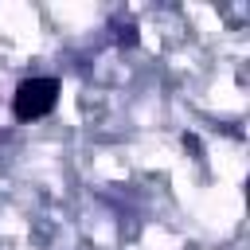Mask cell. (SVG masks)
Here are the masks:
<instances>
[{"instance_id":"obj_1","label":"cell","mask_w":250,"mask_h":250,"mask_svg":"<svg viewBox=\"0 0 250 250\" xmlns=\"http://www.w3.org/2000/svg\"><path fill=\"white\" fill-rule=\"evenodd\" d=\"M59 102V82L55 78H23L12 94V113L20 121H35V117H47Z\"/></svg>"},{"instance_id":"obj_2","label":"cell","mask_w":250,"mask_h":250,"mask_svg":"<svg viewBox=\"0 0 250 250\" xmlns=\"http://www.w3.org/2000/svg\"><path fill=\"white\" fill-rule=\"evenodd\" d=\"M117 39H121V43H137V27H133V23H129V27H121V35H117Z\"/></svg>"}]
</instances>
